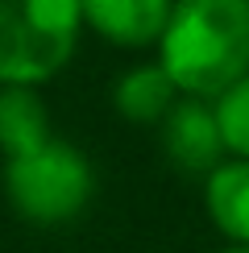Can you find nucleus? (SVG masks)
I'll return each mask as SVG.
<instances>
[{
  "label": "nucleus",
  "instance_id": "1",
  "mask_svg": "<svg viewBox=\"0 0 249 253\" xmlns=\"http://www.w3.org/2000/svg\"><path fill=\"white\" fill-rule=\"evenodd\" d=\"M154 50L183 96L216 100L249 75V0H174Z\"/></svg>",
  "mask_w": 249,
  "mask_h": 253
},
{
  "label": "nucleus",
  "instance_id": "2",
  "mask_svg": "<svg viewBox=\"0 0 249 253\" xmlns=\"http://www.w3.org/2000/svg\"><path fill=\"white\" fill-rule=\"evenodd\" d=\"M0 183H4L13 216L38 228H58L79 220L96 195V170L87 154L62 137H50L46 145L21 158H4Z\"/></svg>",
  "mask_w": 249,
  "mask_h": 253
},
{
  "label": "nucleus",
  "instance_id": "3",
  "mask_svg": "<svg viewBox=\"0 0 249 253\" xmlns=\"http://www.w3.org/2000/svg\"><path fill=\"white\" fill-rule=\"evenodd\" d=\"M83 29L79 0H0V83L46 87L75 58Z\"/></svg>",
  "mask_w": 249,
  "mask_h": 253
},
{
  "label": "nucleus",
  "instance_id": "4",
  "mask_svg": "<svg viewBox=\"0 0 249 253\" xmlns=\"http://www.w3.org/2000/svg\"><path fill=\"white\" fill-rule=\"evenodd\" d=\"M158 133H162V154L170 158V166L183 170V174H200L204 178V174H212L228 158L212 100L183 96L170 112H166Z\"/></svg>",
  "mask_w": 249,
  "mask_h": 253
},
{
  "label": "nucleus",
  "instance_id": "5",
  "mask_svg": "<svg viewBox=\"0 0 249 253\" xmlns=\"http://www.w3.org/2000/svg\"><path fill=\"white\" fill-rule=\"evenodd\" d=\"M83 25L117 50H150L158 46L174 0H79Z\"/></svg>",
  "mask_w": 249,
  "mask_h": 253
},
{
  "label": "nucleus",
  "instance_id": "6",
  "mask_svg": "<svg viewBox=\"0 0 249 253\" xmlns=\"http://www.w3.org/2000/svg\"><path fill=\"white\" fill-rule=\"evenodd\" d=\"M179 100H183L179 83L166 75V67L158 58L121 71L117 83H112V108H117V117L129 121V125H162L166 112Z\"/></svg>",
  "mask_w": 249,
  "mask_h": 253
},
{
  "label": "nucleus",
  "instance_id": "7",
  "mask_svg": "<svg viewBox=\"0 0 249 253\" xmlns=\"http://www.w3.org/2000/svg\"><path fill=\"white\" fill-rule=\"evenodd\" d=\"M204 208L224 241L249 245V158L228 154L212 174H204Z\"/></svg>",
  "mask_w": 249,
  "mask_h": 253
},
{
  "label": "nucleus",
  "instance_id": "8",
  "mask_svg": "<svg viewBox=\"0 0 249 253\" xmlns=\"http://www.w3.org/2000/svg\"><path fill=\"white\" fill-rule=\"evenodd\" d=\"M54 137L42 87L0 83V158H21Z\"/></svg>",
  "mask_w": 249,
  "mask_h": 253
},
{
  "label": "nucleus",
  "instance_id": "9",
  "mask_svg": "<svg viewBox=\"0 0 249 253\" xmlns=\"http://www.w3.org/2000/svg\"><path fill=\"white\" fill-rule=\"evenodd\" d=\"M212 108L224 133V150L233 158H249V75H241L228 91H220Z\"/></svg>",
  "mask_w": 249,
  "mask_h": 253
},
{
  "label": "nucleus",
  "instance_id": "10",
  "mask_svg": "<svg viewBox=\"0 0 249 253\" xmlns=\"http://www.w3.org/2000/svg\"><path fill=\"white\" fill-rule=\"evenodd\" d=\"M216 253H249V245H233V241H224V245L216 249Z\"/></svg>",
  "mask_w": 249,
  "mask_h": 253
}]
</instances>
